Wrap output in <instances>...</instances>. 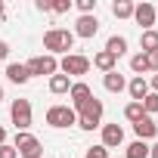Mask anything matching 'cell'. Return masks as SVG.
<instances>
[{"label": "cell", "instance_id": "cell-1", "mask_svg": "<svg viewBox=\"0 0 158 158\" xmlns=\"http://www.w3.org/2000/svg\"><path fill=\"white\" fill-rule=\"evenodd\" d=\"M102 99H96V96H90L87 102H81V106H74V115H77V127L81 130H96L99 124H102Z\"/></svg>", "mask_w": 158, "mask_h": 158}, {"label": "cell", "instance_id": "cell-2", "mask_svg": "<svg viewBox=\"0 0 158 158\" xmlns=\"http://www.w3.org/2000/svg\"><path fill=\"white\" fill-rule=\"evenodd\" d=\"M71 47H74V31H68V28H50L44 34V50L50 56H56V53H65L68 56Z\"/></svg>", "mask_w": 158, "mask_h": 158}, {"label": "cell", "instance_id": "cell-3", "mask_svg": "<svg viewBox=\"0 0 158 158\" xmlns=\"http://www.w3.org/2000/svg\"><path fill=\"white\" fill-rule=\"evenodd\" d=\"M25 68H28V77H53V74H59V59L56 56H50V53H44V56H34V59H28L25 62Z\"/></svg>", "mask_w": 158, "mask_h": 158}, {"label": "cell", "instance_id": "cell-4", "mask_svg": "<svg viewBox=\"0 0 158 158\" xmlns=\"http://www.w3.org/2000/svg\"><path fill=\"white\" fill-rule=\"evenodd\" d=\"M16 152H19V158H44V146H40V139L37 136H31L28 130H22V133H16Z\"/></svg>", "mask_w": 158, "mask_h": 158}, {"label": "cell", "instance_id": "cell-5", "mask_svg": "<svg viewBox=\"0 0 158 158\" xmlns=\"http://www.w3.org/2000/svg\"><path fill=\"white\" fill-rule=\"evenodd\" d=\"M47 124L56 127V130H65V127L77 124V115H74V109H68V106H50V109H47Z\"/></svg>", "mask_w": 158, "mask_h": 158}, {"label": "cell", "instance_id": "cell-6", "mask_svg": "<svg viewBox=\"0 0 158 158\" xmlns=\"http://www.w3.org/2000/svg\"><path fill=\"white\" fill-rule=\"evenodd\" d=\"M10 118H13V124H16V133L28 130V127H31V99H13Z\"/></svg>", "mask_w": 158, "mask_h": 158}, {"label": "cell", "instance_id": "cell-7", "mask_svg": "<svg viewBox=\"0 0 158 158\" xmlns=\"http://www.w3.org/2000/svg\"><path fill=\"white\" fill-rule=\"evenodd\" d=\"M59 71H62V74H68V77H81V74H87V71H90V59H87V56H81V53H68V56L59 62Z\"/></svg>", "mask_w": 158, "mask_h": 158}, {"label": "cell", "instance_id": "cell-8", "mask_svg": "<svg viewBox=\"0 0 158 158\" xmlns=\"http://www.w3.org/2000/svg\"><path fill=\"white\" fill-rule=\"evenodd\" d=\"M133 19H136V25H139L143 31H152V25H155V19H158V10H155L152 3H136V6H133Z\"/></svg>", "mask_w": 158, "mask_h": 158}, {"label": "cell", "instance_id": "cell-9", "mask_svg": "<svg viewBox=\"0 0 158 158\" xmlns=\"http://www.w3.org/2000/svg\"><path fill=\"white\" fill-rule=\"evenodd\" d=\"M124 143V127L121 124H102V146L106 149H118Z\"/></svg>", "mask_w": 158, "mask_h": 158}, {"label": "cell", "instance_id": "cell-10", "mask_svg": "<svg viewBox=\"0 0 158 158\" xmlns=\"http://www.w3.org/2000/svg\"><path fill=\"white\" fill-rule=\"evenodd\" d=\"M133 133H136V139H143V143H146V139H155V136H158V124H155L149 115H143V118L133 124Z\"/></svg>", "mask_w": 158, "mask_h": 158}, {"label": "cell", "instance_id": "cell-11", "mask_svg": "<svg viewBox=\"0 0 158 158\" xmlns=\"http://www.w3.org/2000/svg\"><path fill=\"white\" fill-rule=\"evenodd\" d=\"M96 31H99V19H96V16H81V19H77V25H74V34L84 37V40H90Z\"/></svg>", "mask_w": 158, "mask_h": 158}, {"label": "cell", "instance_id": "cell-12", "mask_svg": "<svg viewBox=\"0 0 158 158\" xmlns=\"http://www.w3.org/2000/svg\"><path fill=\"white\" fill-rule=\"evenodd\" d=\"M102 84H106V90L109 93H121V90H127V81H124V74L115 68V71H109L106 77H102Z\"/></svg>", "mask_w": 158, "mask_h": 158}, {"label": "cell", "instance_id": "cell-13", "mask_svg": "<svg viewBox=\"0 0 158 158\" xmlns=\"http://www.w3.org/2000/svg\"><path fill=\"white\" fill-rule=\"evenodd\" d=\"M127 93L133 96V102H143L149 96V81H146V77H133V81L127 84Z\"/></svg>", "mask_w": 158, "mask_h": 158}, {"label": "cell", "instance_id": "cell-14", "mask_svg": "<svg viewBox=\"0 0 158 158\" xmlns=\"http://www.w3.org/2000/svg\"><path fill=\"white\" fill-rule=\"evenodd\" d=\"M68 96L74 99V106H81V102H87V99L93 96V90H90V84H84V81H74L71 90H68Z\"/></svg>", "mask_w": 158, "mask_h": 158}, {"label": "cell", "instance_id": "cell-15", "mask_svg": "<svg viewBox=\"0 0 158 158\" xmlns=\"http://www.w3.org/2000/svg\"><path fill=\"white\" fill-rule=\"evenodd\" d=\"M6 77H10L13 84H28V81H31V77H28V68L19 65V62H10V65H6Z\"/></svg>", "mask_w": 158, "mask_h": 158}, {"label": "cell", "instance_id": "cell-16", "mask_svg": "<svg viewBox=\"0 0 158 158\" xmlns=\"http://www.w3.org/2000/svg\"><path fill=\"white\" fill-rule=\"evenodd\" d=\"M106 53H112L115 59H118V56H124V53H127V37H121V34H112V37L106 40Z\"/></svg>", "mask_w": 158, "mask_h": 158}, {"label": "cell", "instance_id": "cell-17", "mask_svg": "<svg viewBox=\"0 0 158 158\" xmlns=\"http://www.w3.org/2000/svg\"><path fill=\"white\" fill-rule=\"evenodd\" d=\"M93 65H96L99 71H106V74H109V71H115V65H118V59H115L112 53H106V50H99V53L93 56Z\"/></svg>", "mask_w": 158, "mask_h": 158}, {"label": "cell", "instance_id": "cell-18", "mask_svg": "<svg viewBox=\"0 0 158 158\" xmlns=\"http://www.w3.org/2000/svg\"><path fill=\"white\" fill-rule=\"evenodd\" d=\"M68 90H71V77H68V74H53V77H50V93L62 96V93H68Z\"/></svg>", "mask_w": 158, "mask_h": 158}, {"label": "cell", "instance_id": "cell-19", "mask_svg": "<svg viewBox=\"0 0 158 158\" xmlns=\"http://www.w3.org/2000/svg\"><path fill=\"white\" fill-rule=\"evenodd\" d=\"M133 6L136 3H130V0H115V3H112V16L115 19H130L133 16Z\"/></svg>", "mask_w": 158, "mask_h": 158}, {"label": "cell", "instance_id": "cell-20", "mask_svg": "<svg viewBox=\"0 0 158 158\" xmlns=\"http://www.w3.org/2000/svg\"><path fill=\"white\" fill-rule=\"evenodd\" d=\"M139 50H143V53H152V50H158V31H155V28L139 34Z\"/></svg>", "mask_w": 158, "mask_h": 158}, {"label": "cell", "instance_id": "cell-21", "mask_svg": "<svg viewBox=\"0 0 158 158\" xmlns=\"http://www.w3.org/2000/svg\"><path fill=\"white\" fill-rule=\"evenodd\" d=\"M124 158H149V143L133 139V143L127 146V155H124Z\"/></svg>", "mask_w": 158, "mask_h": 158}, {"label": "cell", "instance_id": "cell-22", "mask_svg": "<svg viewBox=\"0 0 158 158\" xmlns=\"http://www.w3.org/2000/svg\"><path fill=\"white\" fill-rule=\"evenodd\" d=\"M130 71H133L136 77H143V71H149V62H146V53H136V56H130Z\"/></svg>", "mask_w": 158, "mask_h": 158}, {"label": "cell", "instance_id": "cell-23", "mask_svg": "<svg viewBox=\"0 0 158 158\" xmlns=\"http://www.w3.org/2000/svg\"><path fill=\"white\" fill-rule=\"evenodd\" d=\"M143 115H146V112H143V102H127V106H124V118H127L130 124H136Z\"/></svg>", "mask_w": 158, "mask_h": 158}, {"label": "cell", "instance_id": "cell-24", "mask_svg": "<svg viewBox=\"0 0 158 158\" xmlns=\"http://www.w3.org/2000/svg\"><path fill=\"white\" fill-rule=\"evenodd\" d=\"M143 112H146L149 118H152V115L158 112V93H149V96L143 99Z\"/></svg>", "mask_w": 158, "mask_h": 158}, {"label": "cell", "instance_id": "cell-25", "mask_svg": "<svg viewBox=\"0 0 158 158\" xmlns=\"http://www.w3.org/2000/svg\"><path fill=\"white\" fill-rule=\"evenodd\" d=\"M84 158H109V149H106V146H102V143H99V146H90V149H87V155H84Z\"/></svg>", "mask_w": 158, "mask_h": 158}, {"label": "cell", "instance_id": "cell-26", "mask_svg": "<svg viewBox=\"0 0 158 158\" xmlns=\"http://www.w3.org/2000/svg\"><path fill=\"white\" fill-rule=\"evenodd\" d=\"M74 6L81 10V16H93V10H96V0H77Z\"/></svg>", "mask_w": 158, "mask_h": 158}, {"label": "cell", "instance_id": "cell-27", "mask_svg": "<svg viewBox=\"0 0 158 158\" xmlns=\"http://www.w3.org/2000/svg\"><path fill=\"white\" fill-rule=\"evenodd\" d=\"M68 10H71V0H56V3H50V13H56V16H62Z\"/></svg>", "mask_w": 158, "mask_h": 158}, {"label": "cell", "instance_id": "cell-28", "mask_svg": "<svg viewBox=\"0 0 158 158\" xmlns=\"http://www.w3.org/2000/svg\"><path fill=\"white\" fill-rule=\"evenodd\" d=\"M0 158H19V152H16V146H10V143H3V146H0Z\"/></svg>", "mask_w": 158, "mask_h": 158}, {"label": "cell", "instance_id": "cell-29", "mask_svg": "<svg viewBox=\"0 0 158 158\" xmlns=\"http://www.w3.org/2000/svg\"><path fill=\"white\" fill-rule=\"evenodd\" d=\"M146 62H149V71H158V50L146 53Z\"/></svg>", "mask_w": 158, "mask_h": 158}, {"label": "cell", "instance_id": "cell-30", "mask_svg": "<svg viewBox=\"0 0 158 158\" xmlns=\"http://www.w3.org/2000/svg\"><path fill=\"white\" fill-rule=\"evenodd\" d=\"M6 56H10V44H6V40H0V59H6Z\"/></svg>", "mask_w": 158, "mask_h": 158}, {"label": "cell", "instance_id": "cell-31", "mask_svg": "<svg viewBox=\"0 0 158 158\" xmlns=\"http://www.w3.org/2000/svg\"><path fill=\"white\" fill-rule=\"evenodd\" d=\"M40 13H50V0H37V3H34Z\"/></svg>", "mask_w": 158, "mask_h": 158}, {"label": "cell", "instance_id": "cell-32", "mask_svg": "<svg viewBox=\"0 0 158 158\" xmlns=\"http://www.w3.org/2000/svg\"><path fill=\"white\" fill-rule=\"evenodd\" d=\"M149 158H158V143H155V146H149Z\"/></svg>", "mask_w": 158, "mask_h": 158}, {"label": "cell", "instance_id": "cell-33", "mask_svg": "<svg viewBox=\"0 0 158 158\" xmlns=\"http://www.w3.org/2000/svg\"><path fill=\"white\" fill-rule=\"evenodd\" d=\"M152 93H158V74L152 77Z\"/></svg>", "mask_w": 158, "mask_h": 158}, {"label": "cell", "instance_id": "cell-34", "mask_svg": "<svg viewBox=\"0 0 158 158\" xmlns=\"http://www.w3.org/2000/svg\"><path fill=\"white\" fill-rule=\"evenodd\" d=\"M3 143H6V130H3V127H0V146H3Z\"/></svg>", "mask_w": 158, "mask_h": 158}, {"label": "cell", "instance_id": "cell-35", "mask_svg": "<svg viewBox=\"0 0 158 158\" xmlns=\"http://www.w3.org/2000/svg\"><path fill=\"white\" fill-rule=\"evenodd\" d=\"M3 16H6V6H3V3H0V19H3Z\"/></svg>", "mask_w": 158, "mask_h": 158}, {"label": "cell", "instance_id": "cell-36", "mask_svg": "<svg viewBox=\"0 0 158 158\" xmlns=\"http://www.w3.org/2000/svg\"><path fill=\"white\" fill-rule=\"evenodd\" d=\"M0 102H3V87H0Z\"/></svg>", "mask_w": 158, "mask_h": 158}]
</instances>
